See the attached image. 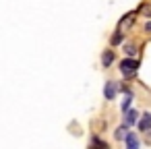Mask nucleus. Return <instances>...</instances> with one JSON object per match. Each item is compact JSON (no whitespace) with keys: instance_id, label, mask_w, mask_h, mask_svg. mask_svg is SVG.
<instances>
[{"instance_id":"nucleus-1","label":"nucleus","mask_w":151,"mask_h":149,"mask_svg":"<svg viewBox=\"0 0 151 149\" xmlns=\"http://www.w3.org/2000/svg\"><path fill=\"white\" fill-rule=\"evenodd\" d=\"M137 68H139V62H137V60H132V58H124V60L120 62V71H122V75H124V77L134 75V73H137Z\"/></svg>"},{"instance_id":"nucleus-2","label":"nucleus","mask_w":151,"mask_h":149,"mask_svg":"<svg viewBox=\"0 0 151 149\" xmlns=\"http://www.w3.org/2000/svg\"><path fill=\"white\" fill-rule=\"evenodd\" d=\"M116 93H118V85H116L114 81H108V83H106V89H104L106 99H114V97H116Z\"/></svg>"},{"instance_id":"nucleus-3","label":"nucleus","mask_w":151,"mask_h":149,"mask_svg":"<svg viewBox=\"0 0 151 149\" xmlns=\"http://www.w3.org/2000/svg\"><path fill=\"white\" fill-rule=\"evenodd\" d=\"M126 149H139V145H141V141H139V137L134 135V132H126Z\"/></svg>"},{"instance_id":"nucleus-4","label":"nucleus","mask_w":151,"mask_h":149,"mask_svg":"<svg viewBox=\"0 0 151 149\" xmlns=\"http://www.w3.org/2000/svg\"><path fill=\"white\" fill-rule=\"evenodd\" d=\"M137 112L134 110H126V116H124V124L126 126H132V124H137Z\"/></svg>"},{"instance_id":"nucleus-5","label":"nucleus","mask_w":151,"mask_h":149,"mask_svg":"<svg viewBox=\"0 0 151 149\" xmlns=\"http://www.w3.org/2000/svg\"><path fill=\"white\" fill-rule=\"evenodd\" d=\"M139 128H141L143 132H147V130L151 128V114H149V112H147V114H143V120H141Z\"/></svg>"},{"instance_id":"nucleus-6","label":"nucleus","mask_w":151,"mask_h":149,"mask_svg":"<svg viewBox=\"0 0 151 149\" xmlns=\"http://www.w3.org/2000/svg\"><path fill=\"white\" fill-rule=\"evenodd\" d=\"M89 149H108V145H106L101 139L93 137V139H91V143H89Z\"/></svg>"},{"instance_id":"nucleus-7","label":"nucleus","mask_w":151,"mask_h":149,"mask_svg":"<svg viewBox=\"0 0 151 149\" xmlns=\"http://www.w3.org/2000/svg\"><path fill=\"white\" fill-rule=\"evenodd\" d=\"M112 60H114V54L108 50V52L104 54V66H110V64H112Z\"/></svg>"},{"instance_id":"nucleus-8","label":"nucleus","mask_w":151,"mask_h":149,"mask_svg":"<svg viewBox=\"0 0 151 149\" xmlns=\"http://www.w3.org/2000/svg\"><path fill=\"white\" fill-rule=\"evenodd\" d=\"M114 137H116V139H124V137H126V124H124V126H120V128H116Z\"/></svg>"},{"instance_id":"nucleus-9","label":"nucleus","mask_w":151,"mask_h":149,"mask_svg":"<svg viewBox=\"0 0 151 149\" xmlns=\"http://www.w3.org/2000/svg\"><path fill=\"white\" fill-rule=\"evenodd\" d=\"M120 42H122V33H116V35H112V40H110L112 46H118Z\"/></svg>"},{"instance_id":"nucleus-10","label":"nucleus","mask_w":151,"mask_h":149,"mask_svg":"<svg viewBox=\"0 0 151 149\" xmlns=\"http://www.w3.org/2000/svg\"><path fill=\"white\" fill-rule=\"evenodd\" d=\"M130 99H132V97H130V95H126V97H124V99H122V110H124V112H126V110H128V106H130Z\"/></svg>"},{"instance_id":"nucleus-11","label":"nucleus","mask_w":151,"mask_h":149,"mask_svg":"<svg viewBox=\"0 0 151 149\" xmlns=\"http://www.w3.org/2000/svg\"><path fill=\"white\" fill-rule=\"evenodd\" d=\"M124 52H126L128 56H134V52H137V48H134V46H126V48H124Z\"/></svg>"},{"instance_id":"nucleus-12","label":"nucleus","mask_w":151,"mask_h":149,"mask_svg":"<svg viewBox=\"0 0 151 149\" xmlns=\"http://www.w3.org/2000/svg\"><path fill=\"white\" fill-rule=\"evenodd\" d=\"M145 29H147V31L151 33V21H147V25H145Z\"/></svg>"}]
</instances>
